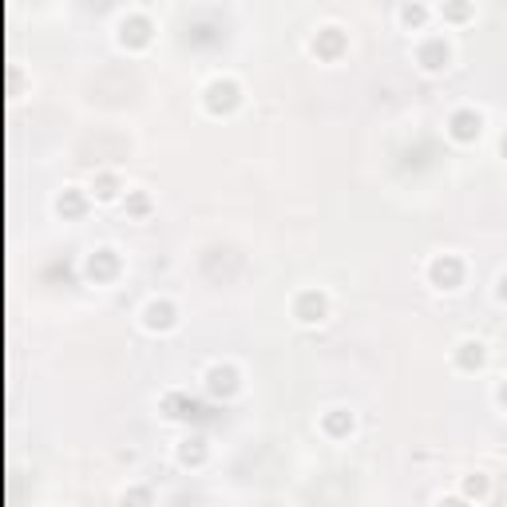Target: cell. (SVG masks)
Wrapping results in <instances>:
<instances>
[{
	"label": "cell",
	"mask_w": 507,
	"mask_h": 507,
	"mask_svg": "<svg viewBox=\"0 0 507 507\" xmlns=\"http://www.w3.org/2000/svg\"><path fill=\"white\" fill-rule=\"evenodd\" d=\"M424 278H428L432 290L456 293L460 285H464V278H468V266H464V258H460V254L444 250V254H432L428 258V266H424Z\"/></svg>",
	"instance_id": "1"
},
{
	"label": "cell",
	"mask_w": 507,
	"mask_h": 507,
	"mask_svg": "<svg viewBox=\"0 0 507 507\" xmlns=\"http://www.w3.org/2000/svg\"><path fill=\"white\" fill-rule=\"evenodd\" d=\"M238 104H242V88H238L234 76H215L202 88V107H207V115H230Z\"/></svg>",
	"instance_id": "2"
},
{
	"label": "cell",
	"mask_w": 507,
	"mask_h": 507,
	"mask_svg": "<svg viewBox=\"0 0 507 507\" xmlns=\"http://www.w3.org/2000/svg\"><path fill=\"white\" fill-rule=\"evenodd\" d=\"M293 321L298 325H321L329 317V293L317 290V285H306V290L293 293Z\"/></svg>",
	"instance_id": "3"
},
{
	"label": "cell",
	"mask_w": 507,
	"mask_h": 507,
	"mask_svg": "<svg viewBox=\"0 0 507 507\" xmlns=\"http://www.w3.org/2000/svg\"><path fill=\"white\" fill-rule=\"evenodd\" d=\"M417 63H420V72H428V76L448 72L452 68V44H448V36H440V32L420 36V40H417Z\"/></svg>",
	"instance_id": "4"
},
{
	"label": "cell",
	"mask_w": 507,
	"mask_h": 507,
	"mask_svg": "<svg viewBox=\"0 0 507 507\" xmlns=\"http://www.w3.org/2000/svg\"><path fill=\"white\" fill-rule=\"evenodd\" d=\"M139 325L147 329V334H171V329L179 325V306H174L171 298H151V301H143Z\"/></svg>",
	"instance_id": "5"
},
{
	"label": "cell",
	"mask_w": 507,
	"mask_h": 507,
	"mask_svg": "<svg viewBox=\"0 0 507 507\" xmlns=\"http://www.w3.org/2000/svg\"><path fill=\"white\" fill-rule=\"evenodd\" d=\"M479 135H484V112H476V107H456V112L448 115V139L452 143L472 147V143H479Z\"/></svg>",
	"instance_id": "6"
},
{
	"label": "cell",
	"mask_w": 507,
	"mask_h": 507,
	"mask_svg": "<svg viewBox=\"0 0 507 507\" xmlns=\"http://www.w3.org/2000/svg\"><path fill=\"white\" fill-rule=\"evenodd\" d=\"M119 270H123V258L112 246H96V250H88L84 258V274L91 282H115Z\"/></svg>",
	"instance_id": "7"
},
{
	"label": "cell",
	"mask_w": 507,
	"mask_h": 507,
	"mask_svg": "<svg viewBox=\"0 0 507 507\" xmlns=\"http://www.w3.org/2000/svg\"><path fill=\"white\" fill-rule=\"evenodd\" d=\"M151 32H155V24L147 21V13H123V21H119V44L123 48H147L151 44Z\"/></svg>",
	"instance_id": "8"
},
{
	"label": "cell",
	"mask_w": 507,
	"mask_h": 507,
	"mask_svg": "<svg viewBox=\"0 0 507 507\" xmlns=\"http://www.w3.org/2000/svg\"><path fill=\"white\" fill-rule=\"evenodd\" d=\"M202 384H207L210 396H223V401H230V396L242 389V373H238L234 365H210L207 373H202Z\"/></svg>",
	"instance_id": "9"
},
{
	"label": "cell",
	"mask_w": 507,
	"mask_h": 507,
	"mask_svg": "<svg viewBox=\"0 0 507 507\" xmlns=\"http://www.w3.org/2000/svg\"><path fill=\"white\" fill-rule=\"evenodd\" d=\"M349 48V40H345V29H337V24H325V29H317V36L309 40V52L317 60H325V63H334L341 60V52Z\"/></svg>",
	"instance_id": "10"
},
{
	"label": "cell",
	"mask_w": 507,
	"mask_h": 507,
	"mask_svg": "<svg viewBox=\"0 0 507 507\" xmlns=\"http://www.w3.org/2000/svg\"><path fill=\"white\" fill-rule=\"evenodd\" d=\"M452 365H456L460 373H479V368L487 365V345L479 337L456 341V349H452Z\"/></svg>",
	"instance_id": "11"
},
{
	"label": "cell",
	"mask_w": 507,
	"mask_h": 507,
	"mask_svg": "<svg viewBox=\"0 0 507 507\" xmlns=\"http://www.w3.org/2000/svg\"><path fill=\"white\" fill-rule=\"evenodd\" d=\"M353 428H357V412L345 409V404L321 412V432H325L329 440H349L353 436Z\"/></svg>",
	"instance_id": "12"
},
{
	"label": "cell",
	"mask_w": 507,
	"mask_h": 507,
	"mask_svg": "<svg viewBox=\"0 0 507 507\" xmlns=\"http://www.w3.org/2000/svg\"><path fill=\"white\" fill-rule=\"evenodd\" d=\"M88 202H91V195L84 187H63L60 195H56V215H63V218H84L88 215Z\"/></svg>",
	"instance_id": "13"
},
{
	"label": "cell",
	"mask_w": 507,
	"mask_h": 507,
	"mask_svg": "<svg viewBox=\"0 0 507 507\" xmlns=\"http://www.w3.org/2000/svg\"><path fill=\"white\" fill-rule=\"evenodd\" d=\"M88 195L96 199V202H115L119 195H123V182H119L115 171H99V174H91Z\"/></svg>",
	"instance_id": "14"
},
{
	"label": "cell",
	"mask_w": 507,
	"mask_h": 507,
	"mask_svg": "<svg viewBox=\"0 0 507 507\" xmlns=\"http://www.w3.org/2000/svg\"><path fill=\"white\" fill-rule=\"evenodd\" d=\"M207 440H202V436H187V440H182V444H179V452H174V460H179V464L182 468H199V464H207Z\"/></svg>",
	"instance_id": "15"
},
{
	"label": "cell",
	"mask_w": 507,
	"mask_h": 507,
	"mask_svg": "<svg viewBox=\"0 0 507 507\" xmlns=\"http://www.w3.org/2000/svg\"><path fill=\"white\" fill-rule=\"evenodd\" d=\"M432 16H436V13H432L428 4H401V8H396V21H401V29H409V32H420Z\"/></svg>",
	"instance_id": "16"
},
{
	"label": "cell",
	"mask_w": 507,
	"mask_h": 507,
	"mask_svg": "<svg viewBox=\"0 0 507 507\" xmlns=\"http://www.w3.org/2000/svg\"><path fill=\"white\" fill-rule=\"evenodd\" d=\"M487 492H492V479H487L484 472H468V476H464V484H460V495H464L468 503L487 500Z\"/></svg>",
	"instance_id": "17"
},
{
	"label": "cell",
	"mask_w": 507,
	"mask_h": 507,
	"mask_svg": "<svg viewBox=\"0 0 507 507\" xmlns=\"http://www.w3.org/2000/svg\"><path fill=\"white\" fill-rule=\"evenodd\" d=\"M119 507H155V492L147 484H131L119 492Z\"/></svg>",
	"instance_id": "18"
},
{
	"label": "cell",
	"mask_w": 507,
	"mask_h": 507,
	"mask_svg": "<svg viewBox=\"0 0 507 507\" xmlns=\"http://www.w3.org/2000/svg\"><path fill=\"white\" fill-rule=\"evenodd\" d=\"M123 210L131 218H147V215H151V195H147V190H127Z\"/></svg>",
	"instance_id": "19"
},
{
	"label": "cell",
	"mask_w": 507,
	"mask_h": 507,
	"mask_svg": "<svg viewBox=\"0 0 507 507\" xmlns=\"http://www.w3.org/2000/svg\"><path fill=\"white\" fill-rule=\"evenodd\" d=\"M432 13H436L440 16V21H472V16H476V8L472 4H440V8H432Z\"/></svg>",
	"instance_id": "20"
},
{
	"label": "cell",
	"mask_w": 507,
	"mask_h": 507,
	"mask_svg": "<svg viewBox=\"0 0 507 507\" xmlns=\"http://www.w3.org/2000/svg\"><path fill=\"white\" fill-rule=\"evenodd\" d=\"M495 298H500L503 306H507V270L500 274V278H495Z\"/></svg>",
	"instance_id": "21"
},
{
	"label": "cell",
	"mask_w": 507,
	"mask_h": 507,
	"mask_svg": "<svg viewBox=\"0 0 507 507\" xmlns=\"http://www.w3.org/2000/svg\"><path fill=\"white\" fill-rule=\"evenodd\" d=\"M495 404H500V409H507V376L500 384H495Z\"/></svg>",
	"instance_id": "22"
},
{
	"label": "cell",
	"mask_w": 507,
	"mask_h": 507,
	"mask_svg": "<svg viewBox=\"0 0 507 507\" xmlns=\"http://www.w3.org/2000/svg\"><path fill=\"white\" fill-rule=\"evenodd\" d=\"M436 507H472V503H468L464 495H448V500H440Z\"/></svg>",
	"instance_id": "23"
},
{
	"label": "cell",
	"mask_w": 507,
	"mask_h": 507,
	"mask_svg": "<svg viewBox=\"0 0 507 507\" xmlns=\"http://www.w3.org/2000/svg\"><path fill=\"white\" fill-rule=\"evenodd\" d=\"M500 155H503V159H507V135H503V139H500Z\"/></svg>",
	"instance_id": "24"
}]
</instances>
